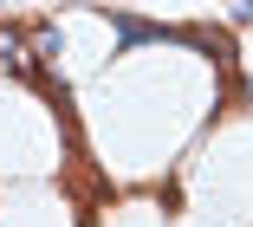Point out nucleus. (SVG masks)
Wrapping results in <instances>:
<instances>
[{
	"instance_id": "nucleus-1",
	"label": "nucleus",
	"mask_w": 253,
	"mask_h": 227,
	"mask_svg": "<svg viewBox=\"0 0 253 227\" xmlns=\"http://www.w3.org/2000/svg\"><path fill=\"white\" fill-rule=\"evenodd\" d=\"M0 65H7V72H20V78L33 72V59H26V39H20L13 26H0Z\"/></svg>"
},
{
	"instance_id": "nucleus-2",
	"label": "nucleus",
	"mask_w": 253,
	"mask_h": 227,
	"mask_svg": "<svg viewBox=\"0 0 253 227\" xmlns=\"http://www.w3.org/2000/svg\"><path fill=\"white\" fill-rule=\"evenodd\" d=\"M240 20H247V26H253V0H240Z\"/></svg>"
}]
</instances>
